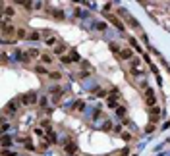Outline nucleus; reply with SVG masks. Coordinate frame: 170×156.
Masks as SVG:
<instances>
[{"label":"nucleus","mask_w":170,"mask_h":156,"mask_svg":"<svg viewBox=\"0 0 170 156\" xmlns=\"http://www.w3.org/2000/svg\"><path fill=\"white\" fill-rule=\"evenodd\" d=\"M29 52V58H35V56H39V50H35V48H31V50H27Z\"/></svg>","instance_id":"6"},{"label":"nucleus","mask_w":170,"mask_h":156,"mask_svg":"<svg viewBox=\"0 0 170 156\" xmlns=\"http://www.w3.org/2000/svg\"><path fill=\"white\" fill-rule=\"evenodd\" d=\"M124 114H126L124 108H118V116H122V118H124Z\"/></svg>","instance_id":"11"},{"label":"nucleus","mask_w":170,"mask_h":156,"mask_svg":"<svg viewBox=\"0 0 170 156\" xmlns=\"http://www.w3.org/2000/svg\"><path fill=\"white\" fill-rule=\"evenodd\" d=\"M46 43H48V45H54V43H56V39H54V37H50V39H46Z\"/></svg>","instance_id":"12"},{"label":"nucleus","mask_w":170,"mask_h":156,"mask_svg":"<svg viewBox=\"0 0 170 156\" xmlns=\"http://www.w3.org/2000/svg\"><path fill=\"white\" fill-rule=\"evenodd\" d=\"M35 97H37L35 93H29V95H25V97L21 98V102H23V104H33V102H35V100H37V98H35Z\"/></svg>","instance_id":"2"},{"label":"nucleus","mask_w":170,"mask_h":156,"mask_svg":"<svg viewBox=\"0 0 170 156\" xmlns=\"http://www.w3.org/2000/svg\"><path fill=\"white\" fill-rule=\"evenodd\" d=\"M64 50H66L64 45H58V46H56V54H60V52H64Z\"/></svg>","instance_id":"8"},{"label":"nucleus","mask_w":170,"mask_h":156,"mask_svg":"<svg viewBox=\"0 0 170 156\" xmlns=\"http://www.w3.org/2000/svg\"><path fill=\"white\" fill-rule=\"evenodd\" d=\"M120 56H122V58H131V50H128V48H126V50L120 52Z\"/></svg>","instance_id":"5"},{"label":"nucleus","mask_w":170,"mask_h":156,"mask_svg":"<svg viewBox=\"0 0 170 156\" xmlns=\"http://www.w3.org/2000/svg\"><path fill=\"white\" fill-rule=\"evenodd\" d=\"M16 108H18V104H16V102H10V104H8V110H14V112H16Z\"/></svg>","instance_id":"9"},{"label":"nucleus","mask_w":170,"mask_h":156,"mask_svg":"<svg viewBox=\"0 0 170 156\" xmlns=\"http://www.w3.org/2000/svg\"><path fill=\"white\" fill-rule=\"evenodd\" d=\"M50 60H52L50 56H43V62H45V64H50Z\"/></svg>","instance_id":"10"},{"label":"nucleus","mask_w":170,"mask_h":156,"mask_svg":"<svg viewBox=\"0 0 170 156\" xmlns=\"http://www.w3.org/2000/svg\"><path fill=\"white\" fill-rule=\"evenodd\" d=\"M145 95H147V104H151V106H155V104H157V97H155V93L151 91V89H147Z\"/></svg>","instance_id":"1"},{"label":"nucleus","mask_w":170,"mask_h":156,"mask_svg":"<svg viewBox=\"0 0 170 156\" xmlns=\"http://www.w3.org/2000/svg\"><path fill=\"white\" fill-rule=\"evenodd\" d=\"M27 39H31V41H39V33H37V31H31Z\"/></svg>","instance_id":"3"},{"label":"nucleus","mask_w":170,"mask_h":156,"mask_svg":"<svg viewBox=\"0 0 170 156\" xmlns=\"http://www.w3.org/2000/svg\"><path fill=\"white\" fill-rule=\"evenodd\" d=\"M66 150H68V152H73V150H75L73 143H68V145H66Z\"/></svg>","instance_id":"7"},{"label":"nucleus","mask_w":170,"mask_h":156,"mask_svg":"<svg viewBox=\"0 0 170 156\" xmlns=\"http://www.w3.org/2000/svg\"><path fill=\"white\" fill-rule=\"evenodd\" d=\"M10 143H12V139H10L8 135H4V137H2V145H4V147H10Z\"/></svg>","instance_id":"4"}]
</instances>
